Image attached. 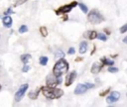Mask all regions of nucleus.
<instances>
[{
  "mask_svg": "<svg viewBox=\"0 0 127 107\" xmlns=\"http://www.w3.org/2000/svg\"><path fill=\"white\" fill-rule=\"evenodd\" d=\"M47 62H48V57L47 56H41L40 57V63L42 65H46Z\"/></svg>",
  "mask_w": 127,
  "mask_h": 107,
  "instance_id": "12",
  "label": "nucleus"
},
{
  "mask_svg": "<svg viewBox=\"0 0 127 107\" xmlns=\"http://www.w3.org/2000/svg\"><path fill=\"white\" fill-rule=\"evenodd\" d=\"M27 89H28V84H23L22 86H20V88L18 89V91H17V93L15 95V101H17V102L20 101V99L24 96V94H25Z\"/></svg>",
  "mask_w": 127,
  "mask_h": 107,
  "instance_id": "5",
  "label": "nucleus"
},
{
  "mask_svg": "<svg viewBox=\"0 0 127 107\" xmlns=\"http://www.w3.org/2000/svg\"><path fill=\"white\" fill-rule=\"evenodd\" d=\"M68 54H74V49H73V48H70V49L68 50Z\"/></svg>",
  "mask_w": 127,
  "mask_h": 107,
  "instance_id": "23",
  "label": "nucleus"
},
{
  "mask_svg": "<svg viewBox=\"0 0 127 107\" xmlns=\"http://www.w3.org/2000/svg\"><path fill=\"white\" fill-rule=\"evenodd\" d=\"M99 70H100V65L98 63H94L91 67V72L92 73H97Z\"/></svg>",
  "mask_w": 127,
  "mask_h": 107,
  "instance_id": "11",
  "label": "nucleus"
},
{
  "mask_svg": "<svg viewBox=\"0 0 127 107\" xmlns=\"http://www.w3.org/2000/svg\"><path fill=\"white\" fill-rule=\"evenodd\" d=\"M123 42H124L125 44H127V37H126V38H124V40H123Z\"/></svg>",
  "mask_w": 127,
  "mask_h": 107,
  "instance_id": "26",
  "label": "nucleus"
},
{
  "mask_svg": "<svg viewBox=\"0 0 127 107\" xmlns=\"http://www.w3.org/2000/svg\"><path fill=\"white\" fill-rule=\"evenodd\" d=\"M88 19L89 21L92 23V24H98L100 23L101 21H103V17L99 14V12H97L96 10H93L91 11V13L89 14L88 16Z\"/></svg>",
  "mask_w": 127,
  "mask_h": 107,
  "instance_id": "3",
  "label": "nucleus"
},
{
  "mask_svg": "<svg viewBox=\"0 0 127 107\" xmlns=\"http://www.w3.org/2000/svg\"><path fill=\"white\" fill-rule=\"evenodd\" d=\"M64 53L62 52V51H58L57 52V54H56V56H57V58H59V57H64Z\"/></svg>",
  "mask_w": 127,
  "mask_h": 107,
  "instance_id": "16",
  "label": "nucleus"
},
{
  "mask_svg": "<svg viewBox=\"0 0 127 107\" xmlns=\"http://www.w3.org/2000/svg\"><path fill=\"white\" fill-rule=\"evenodd\" d=\"M26 0H18L17 1V3H16V5H19V4H22V3H24Z\"/></svg>",
  "mask_w": 127,
  "mask_h": 107,
  "instance_id": "25",
  "label": "nucleus"
},
{
  "mask_svg": "<svg viewBox=\"0 0 127 107\" xmlns=\"http://www.w3.org/2000/svg\"><path fill=\"white\" fill-rule=\"evenodd\" d=\"M103 60H105L104 62L106 63V64H109V65H112L113 64V60H111V59H106V58H103Z\"/></svg>",
  "mask_w": 127,
  "mask_h": 107,
  "instance_id": "19",
  "label": "nucleus"
},
{
  "mask_svg": "<svg viewBox=\"0 0 127 107\" xmlns=\"http://www.w3.org/2000/svg\"><path fill=\"white\" fill-rule=\"evenodd\" d=\"M3 24L6 27H10L12 25V19H11V17H9V16L4 17L3 18Z\"/></svg>",
  "mask_w": 127,
  "mask_h": 107,
  "instance_id": "9",
  "label": "nucleus"
},
{
  "mask_svg": "<svg viewBox=\"0 0 127 107\" xmlns=\"http://www.w3.org/2000/svg\"><path fill=\"white\" fill-rule=\"evenodd\" d=\"M75 76H76V73L74 72V71H72V72H70L69 74H68V76L66 77V85H70L72 82H73V80H74V78H75Z\"/></svg>",
  "mask_w": 127,
  "mask_h": 107,
  "instance_id": "7",
  "label": "nucleus"
},
{
  "mask_svg": "<svg viewBox=\"0 0 127 107\" xmlns=\"http://www.w3.org/2000/svg\"><path fill=\"white\" fill-rule=\"evenodd\" d=\"M31 57V55L30 54H23L22 56H21V59H22V61L24 62V63H26L28 60H29V58Z\"/></svg>",
  "mask_w": 127,
  "mask_h": 107,
  "instance_id": "13",
  "label": "nucleus"
},
{
  "mask_svg": "<svg viewBox=\"0 0 127 107\" xmlns=\"http://www.w3.org/2000/svg\"><path fill=\"white\" fill-rule=\"evenodd\" d=\"M108 71L109 72H117L118 71V68H116V67H110L108 69Z\"/></svg>",
  "mask_w": 127,
  "mask_h": 107,
  "instance_id": "21",
  "label": "nucleus"
},
{
  "mask_svg": "<svg viewBox=\"0 0 127 107\" xmlns=\"http://www.w3.org/2000/svg\"><path fill=\"white\" fill-rule=\"evenodd\" d=\"M29 69H30V67H29V66H27V65H25V66L23 67V71H24V72H26V71H28Z\"/></svg>",
  "mask_w": 127,
  "mask_h": 107,
  "instance_id": "24",
  "label": "nucleus"
},
{
  "mask_svg": "<svg viewBox=\"0 0 127 107\" xmlns=\"http://www.w3.org/2000/svg\"><path fill=\"white\" fill-rule=\"evenodd\" d=\"M94 85L93 84H90V83H86V84H78L76 87H75V94H81V93H84L88 88H92Z\"/></svg>",
  "mask_w": 127,
  "mask_h": 107,
  "instance_id": "4",
  "label": "nucleus"
},
{
  "mask_svg": "<svg viewBox=\"0 0 127 107\" xmlns=\"http://www.w3.org/2000/svg\"><path fill=\"white\" fill-rule=\"evenodd\" d=\"M68 68V64L66 63L65 60L61 59L60 61H58L54 67V74L55 76H61L63 73H64Z\"/></svg>",
  "mask_w": 127,
  "mask_h": 107,
  "instance_id": "2",
  "label": "nucleus"
},
{
  "mask_svg": "<svg viewBox=\"0 0 127 107\" xmlns=\"http://www.w3.org/2000/svg\"><path fill=\"white\" fill-rule=\"evenodd\" d=\"M43 93L47 98L50 99H54V98H59L63 95V91L61 89H57V88H53V87H44L43 89Z\"/></svg>",
  "mask_w": 127,
  "mask_h": 107,
  "instance_id": "1",
  "label": "nucleus"
},
{
  "mask_svg": "<svg viewBox=\"0 0 127 107\" xmlns=\"http://www.w3.org/2000/svg\"><path fill=\"white\" fill-rule=\"evenodd\" d=\"M119 97H120V94L118 92H112L110 94V96L107 97V102H109V103L115 102V101H117L119 99Z\"/></svg>",
  "mask_w": 127,
  "mask_h": 107,
  "instance_id": "6",
  "label": "nucleus"
},
{
  "mask_svg": "<svg viewBox=\"0 0 127 107\" xmlns=\"http://www.w3.org/2000/svg\"><path fill=\"white\" fill-rule=\"evenodd\" d=\"M73 4H75V3H72L71 5H67V6H65V7H63V8H61V9H59V11H58V13H66V12H68L73 6Z\"/></svg>",
  "mask_w": 127,
  "mask_h": 107,
  "instance_id": "8",
  "label": "nucleus"
},
{
  "mask_svg": "<svg viewBox=\"0 0 127 107\" xmlns=\"http://www.w3.org/2000/svg\"><path fill=\"white\" fill-rule=\"evenodd\" d=\"M79 7H80V9H81L84 13H87V8H86V6H85L84 4H81V3H80V4H79Z\"/></svg>",
  "mask_w": 127,
  "mask_h": 107,
  "instance_id": "15",
  "label": "nucleus"
},
{
  "mask_svg": "<svg viewBox=\"0 0 127 107\" xmlns=\"http://www.w3.org/2000/svg\"><path fill=\"white\" fill-rule=\"evenodd\" d=\"M97 38H98L99 40H101V41H106V37H105V35H103V34L97 35Z\"/></svg>",
  "mask_w": 127,
  "mask_h": 107,
  "instance_id": "17",
  "label": "nucleus"
},
{
  "mask_svg": "<svg viewBox=\"0 0 127 107\" xmlns=\"http://www.w3.org/2000/svg\"><path fill=\"white\" fill-rule=\"evenodd\" d=\"M127 31V24H125L123 27H121V29H120V32L121 33H124V32H126Z\"/></svg>",
  "mask_w": 127,
  "mask_h": 107,
  "instance_id": "20",
  "label": "nucleus"
},
{
  "mask_svg": "<svg viewBox=\"0 0 127 107\" xmlns=\"http://www.w3.org/2000/svg\"><path fill=\"white\" fill-rule=\"evenodd\" d=\"M87 50V43L86 42H81L80 46H79V53L80 54H84Z\"/></svg>",
  "mask_w": 127,
  "mask_h": 107,
  "instance_id": "10",
  "label": "nucleus"
},
{
  "mask_svg": "<svg viewBox=\"0 0 127 107\" xmlns=\"http://www.w3.org/2000/svg\"><path fill=\"white\" fill-rule=\"evenodd\" d=\"M87 35H88V39H94V38H96V36H97V34H96L94 31H93V32H88Z\"/></svg>",
  "mask_w": 127,
  "mask_h": 107,
  "instance_id": "14",
  "label": "nucleus"
},
{
  "mask_svg": "<svg viewBox=\"0 0 127 107\" xmlns=\"http://www.w3.org/2000/svg\"><path fill=\"white\" fill-rule=\"evenodd\" d=\"M27 30H28V29H27L26 26H21L19 32H20V33H25V32H27Z\"/></svg>",
  "mask_w": 127,
  "mask_h": 107,
  "instance_id": "18",
  "label": "nucleus"
},
{
  "mask_svg": "<svg viewBox=\"0 0 127 107\" xmlns=\"http://www.w3.org/2000/svg\"><path fill=\"white\" fill-rule=\"evenodd\" d=\"M41 30H42V34H43L44 36H47V32H46V28H41Z\"/></svg>",
  "mask_w": 127,
  "mask_h": 107,
  "instance_id": "22",
  "label": "nucleus"
}]
</instances>
